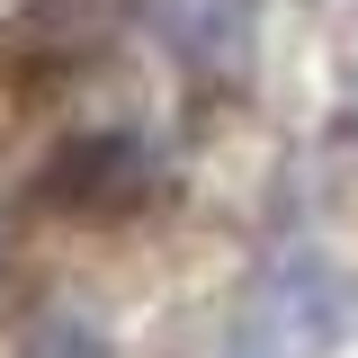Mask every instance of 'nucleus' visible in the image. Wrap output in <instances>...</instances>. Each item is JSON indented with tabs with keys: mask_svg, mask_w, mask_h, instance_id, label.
Wrapping results in <instances>:
<instances>
[{
	"mask_svg": "<svg viewBox=\"0 0 358 358\" xmlns=\"http://www.w3.org/2000/svg\"><path fill=\"white\" fill-rule=\"evenodd\" d=\"M350 322H358V278L331 251H287L242 287L215 358H331L350 341Z\"/></svg>",
	"mask_w": 358,
	"mask_h": 358,
	"instance_id": "f257e3e1",
	"label": "nucleus"
},
{
	"mask_svg": "<svg viewBox=\"0 0 358 358\" xmlns=\"http://www.w3.org/2000/svg\"><path fill=\"white\" fill-rule=\"evenodd\" d=\"M152 188H162V162H152L143 134H72L36 171V206L45 215H72V224H117Z\"/></svg>",
	"mask_w": 358,
	"mask_h": 358,
	"instance_id": "f03ea898",
	"label": "nucleus"
},
{
	"mask_svg": "<svg viewBox=\"0 0 358 358\" xmlns=\"http://www.w3.org/2000/svg\"><path fill=\"white\" fill-rule=\"evenodd\" d=\"M18 358H108V341H99L90 322H45V331H36Z\"/></svg>",
	"mask_w": 358,
	"mask_h": 358,
	"instance_id": "7ed1b4c3",
	"label": "nucleus"
}]
</instances>
